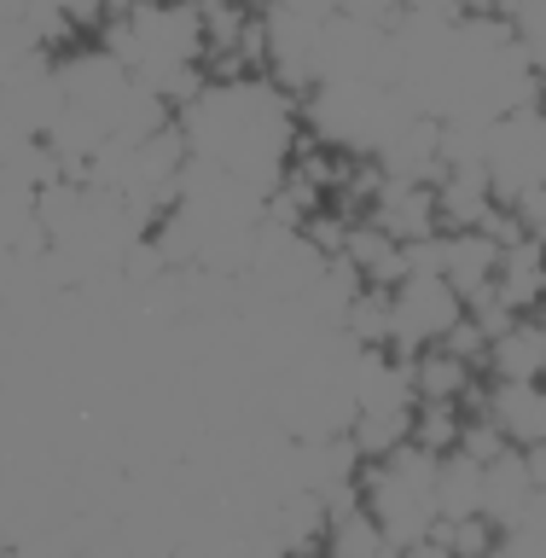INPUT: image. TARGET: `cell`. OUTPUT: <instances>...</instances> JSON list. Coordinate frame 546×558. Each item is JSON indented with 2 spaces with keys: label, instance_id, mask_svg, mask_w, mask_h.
<instances>
[{
  "label": "cell",
  "instance_id": "7a4b0ae2",
  "mask_svg": "<svg viewBox=\"0 0 546 558\" xmlns=\"http://www.w3.org/2000/svg\"><path fill=\"white\" fill-rule=\"evenodd\" d=\"M366 221L384 227L390 239H430L442 233L436 227V198H430V181H401V174H384L373 204H366Z\"/></svg>",
  "mask_w": 546,
  "mask_h": 558
},
{
  "label": "cell",
  "instance_id": "7c38bea8",
  "mask_svg": "<svg viewBox=\"0 0 546 558\" xmlns=\"http://www.w3.org/2000/svg\"><path fill=\"white\" fill-rule=\"evenodd\" d=\"M401 442H413V408H355V418H349V448H355L361 465L396 453Z\"/></svg>",
  "mask_w": 546,
  "mask_h": 558
},
{
  "label": "cell",
  "instance_id": "9c48e42d",
  "mask_svg": "<svg viewBox=\"0 0 546 558\" xmlns=\"http://www.w3.org/2000/svg\"><path fill=\"white\" fill-rule=\"evenodd\" d=\"M343 262L355 268L361 286H378V291H390L396 279H408V256H401V239H390L384 227L373 221H349V239H343Z\"/></svg>",
  "mask_w": 546,
  "mask_h": 558
},
{
  "label": "cell",
  "instance_id": "2e32d148",
  "mask_svg": "<svg viewBox=\"0 0 546 558\" xmlns=\"http://www.w3.org/2000/svg\"><path fill=\"white\" fill-rule=\"evenodd\" d=\"M453 448H460L465 460L488 465V460H500V453L512 448V442L500 436V425H495V418H488V413H477V418H460V442H453Z\"/></svg>",
  "mask_w": 546,
  "mask_h": 558
},
{
  "label": "cell",
  "instance_id": "d6986e66",
  "mask_svg": "<svg viewBox=\"0 0 546 558\" xmlns=\"http://www.w3.org/2000/svg\"><path fill=\"white\" fill-rule=\"evenodd\" d=\"M134 7H157V0H105V17H111V12H134Z\"/></svg>",
  "mask_w": 546,
  "mask_h": 558
},
{
  "label": "cell",
  "instance_id": "ffe728a7",
  "mask_svg": "<svg viewBox=\"0 0 546 558\" xmlns=\"http://www.w3.org/2000/svg\"><path fill=\"white\" fill-rule=\"evenodd\" d=\"M378 558H401V547H384V553H378Z\"/></svg>",
  "mask_w": 546,
  "mask_h": 558
},
{
  "label": "cell",
  "instance_id": "ba28073f",
  "mask_svg": "<svg viewBox=\"0 0 546 558\" xmlns=\"http://www.w3.org/2000/svg\"><path fill=\"white\" fill-rule=\"evenodd\" d=\"M483 413L500 425V436L512 448L546 442V384H488Z\"/></svg>",
  "mask_w": 546,
  "mask_h": 558
},
{
  "label": "cell",
  "instance_id": "8992f818",
  "mask_svg": "<svg viewBox=\"0 0 546 558\" xmlns=\"http://www.w3.org/2000/svg\"><path fill=\"white\" fill-rule=\"evenodd\" d=\"M495 303L512 308V314H535V308L546 303V244H541V239H512V244H500Z\"/></svg>",
  "mask_w": 546,
  "mask_h": 558
},
{
  "label": "cell",
  "instance_id": "30bf717a",
  "mask_svg": "<svg viewBox=\"0 0 546 558\" xmlns=\"http://www.w3.org/2000/svg\"><path fill=\"white\" fill-rule=\"evenodd\" d=\"M408 366H413V396L418 401H471V390H477V366L448 355L442 343L408 355Z\"/></svg>",
  "mask_w": 546,
  "mask_h": 558
},
{
  "label": "cell",
  "instance_id": "ac0fdd59",
  "mask_svg": "<svg viewBox=\"0 0 546 558\" xmlns=\"http://www.w3.org/2000/svg\"><path fill=\"white\" fill-rule=\"evenodd\" d=\"M401 558H448L436 541H413V547H401Z\"/></svg>",
  "mask_w": 546,
  "mask_h": 558
},
{
  "label": "cell",
  "instance_id": "9a60e30c",
  "mask_svg": "<svg viewBox=\"0 0 546 558\" xmlns=\"http://www.w3.org/2000/svg\"><path fill=\"white\" fill-rule=\"evenodd\" d=\"M460 418H465V401H418L413 408V448L425 453H453V442H460Z\"/></svg>",
  "mask_w": 546,
  "mask_h": 558
},
{
  "label": "cell",
  "instance_id": "4fadbf2b",
  "mask_svg": "<svg viewBox=\"0 0 546 558\" xmlns=\"http://www.w3.org/2000/svg\"><path fill=\"white\" fill-rule=\"evenodd\" d=\"M338 326H343V343H355V349H390V291L361 286L343 303Z\"/></svg>",
  "mask_w": 546,
  "mask_h": 558
},
{
  "label": "cell",
  "instance_id": "6da1fadb",
  "mask_svg": "<svg viewBox=\"0 0 546 558\" xmlns=\"http://www.w3.org/2000/svg\"><path fill=\"white\" fill-rule=\"evenodd\" d=\"M465 314L442 274H408L390 286V349L396 355H418V349L442 343V331Z\"/></svg>",
  "mask_w": 546,
  "mask_h": 558
},
{
  "label": "cell",
  "instance_id": "5b68a950",
  "mask_svg": "<svg viewBox=\"0 0 546 558\" xmlns=\"http://www.w3.org/2000/svg\"><path fill=\"white\" fill-rule=\"evenodd\" d=\"M483 366L488 384H546V331L535 314H518L500 338H488Z\"/></svg>",
  "mask_w": 546,
  "mask_h": 558
},
{
  "label": "cell",
  "instance_id": "e0dca14e",
  "mask_svg": "<svg viewBox=\"0 0 546 558\" xmlns=\"http://www.w3.org/2000/svg\"><path fill=\"white\" fill-rule=\"evenodd\" d=\"M262 7L291 12V17H308V24H326V17L338 12V0H262Z\"/></svg>",
  "mask_w": 546,
  "mask_h": 558
},
{
  "label": "cell",
  "instance_id": "8fae6325",
  "mask_svg": "<svg viewBox=\"0 0 546 558\" xmlns=\"http://www.w3.org/2000/svg\"><path fill=\"white\" fill-rule=\"evenodd\" d=\"M430 500H436V518H471L483 512V465L465 460L460 448L436 460V477H430Z\"/></svg>",
  "mask_w": 546,
  "mask_h": 558
},
{
  "label": "cell",
  "instance_id": "3957f363",
  "mask_svg": "<svg viewBox=\"0 0 546 558\" xmlns=\"http://www.w3.org/2000/svg\"><path fill=\"white\" fill-rule=\"evenodd\" d=\"M495 268H500V244L483 233V227H460V233H442V279L453 286V296L471 308L483 296H495Z\"/></svg>",
  "mask_w": 546,
  "mask_h": 558
},
{
  "label": "cell",
  "instance_id": "52a82bcc",
  "mask_svg": "<svg viewBox=\"0 0 546 558\" xmlns=\"http://www.w3.org/2000/svg\"><path fill=\"white\" fill-rule=\"evenodd\" d=\"M530 500H535V477H530V465H523V448H506L500 460L483 465V518L495 523L500 535L518 530L523 512H530Z\"/></svg>",
  "mask_w": 546,
  "mask_h": 558
},
{
  "label": "cell",
  "instance_id": "277c9868",
  "mask_svg": "<svg viewBox=\"0 0 546 558\" xmlns=\"http://www.w3.org/2000/svg\"><path fill=\"white\" fill-rule=\"evenodd\" d=\"M430 198H436V227L460 233V227H483V216L495 209V181H488L483 163H448L430 181Z\"/></svg>",
  "mask_w": 546,
  "mask_h": 558
},
{
  "label": "cell",
  "instance_id": "5bb4252c",
  "mask_svg": "<svg viewBox=\"0 0 546 558\" xmlns=\"http://www.w3.org/2000/svg\"><path fill=\"white\" fill-rule=\"evenodd\" d=\"M430 541H436L448 558H495V553H500V530H495L483 512H471V518H436Z\"/></svg>",
  "mask_w": 546,
  "mask_h": 558
}]
</instances>
